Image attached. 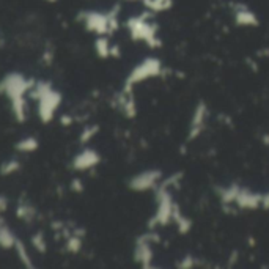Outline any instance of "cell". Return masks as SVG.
Here are the masks:
<instances>
[{"label": "cell", "instance_id": "obj_1", "mask_svg": "<svg viewBox=\"0 0 269 269\" xmlns=\"http://www.w3.org/2000/svg\"><path fill=\"white\" fill-rule=\"evenodd\" d=\"M30 98L38 102V117L41 123L47 124L54 120L58 107L61 106L63 96L47 81H36L33 88L29 92Z\"/></svg>", "mask_w": 269, "mask_h": 269}, {"label": "cell", "instance_id": "obj_2", "mask_svg": "<svg viewBox=\"0 0 269 269\" xmlns=\"http://www.w3.org/2000/svg\"><path fill=\"white\" fill-rule=\"evenodd\" d=\"M35 84H36L35 79L25 78L21 73H8L0 81V95L7 96L8 101L22 98L30 92Z\"/></svg>", "mask_w": 269, "mask_h": 269}, {"label": "cell", "instance_id": "obj_3", "mask_svg": "<svg viewBox=\"0 0 269 269\" xmlns=\"http://www.w3.org/2000/svg\"><path fill=\"white\" fill-rule=\"evenodd\" d=\"M99 155L92 150V148H84L81 153H78L74 158H73V169L78 170V172H87L90 169H93L95 165L99 164Z\"/></svg>", "mask_w": 269, "mask_h": 269}, {"label": "cell", "instance_id": "obj_4", "mask_svg": "<svg viewBox=\"0 0 269 269\" xmlns=\"http://www.w3.org/2000/svg\"><path fill=\"white\" fill-rule=\"evenodd\" d=\"M85 25L90 32H95L98 35H102L107 32V27H109V22L104 16L101 15H88L87 19H85Z\"/></svg>", "mask_w": 269, "mask_h": 269}, {"label": "cell", "instance_id": "obj_5", "mask_svg": "<svg viewBox=\"0 0 269 269\" xmlns=\"http://www.w3.org/2000/svg\"><path fill=\"white\" fill-rule=\"evenodd\" d=\"M10 107H11L13 117H15V120L18 123H24L25 120H27V102H25V96L11 99Z\"/></svg>", "mask_w": 269, "mask_h": 269}, {"label": "cell", "instance_id": "obj_6", "mask_svg": "<svg viewBox=\"0 0 269 269\" xmlns=\"http://www.w3.org/2000/svg\"><path fill=\"white\" fill-rule=\"evenodd\" d=\"M16 235L15 232L7 225L4 224L0 227V247L5 249V250H10V249H15V244H16Z\"/></svg>", "mask_w": 269, "mask_h": 269}, {"label": "cell", "instance_id": "obj_7", "mask_svg": "<svg viewBox=\"0 0 269 269\" xmlns=\"http://www.w3.org/2000/svg\"><path fill=\"white\" fill-rule=\"evenodd\" d=\"M15 252H16V255H18V258H19V261H21L22 266H25L27 269H33V267H35L33 260H32V257H30V252H29L27 246H25L19 238H18L16 244H15Z\"/></svg>", "mask_w": 269, "mask_h": 269}, {"label": "cell", "instance_id": "obj_8", "mask_svg": "<svg viewBox=\"0 0 269 269\" xmlns=\"http://www.w3.org/2000/svg\"><path fill=\"white\" fill-rule=\"evenodd\" d=\"M35 216H36L35 207H32V205L27 203V201H19L18 208H16V217H18V219L30 224L35 219Z\"/></svg>", "mask_w": 269, "mask_h": 269}, {"label": "cell", "instance_id": "obj_9", "mask_svg": "<svg viewBox=\"0 0 269 269\" xmlns=\"http://www.w3.org/2000/svg\"><path fill=\"white\" fill-rule=\"evenodd\" d=\"M15 148L19 153H33L40 148V142H38V139L33 137V136L22 137L21 140H18V142L15 144Z\"/></svg>", "mask_w": 269, "mask_h": 269}, {"label": "cell", "instance_id": "obj_10", "mask_svg": "<svg viewBox=\"0 0 269 269\" xmlns=\"http://www.w3.org/2000/svg\"><path fill=\"white\" fill-rule=\"evenodd\" d=\"M21 170V162L18 159H8L0 164V175L2 176H11Z\"/></svg>", "mask_w": 269, "mask_h": 269}, {"label": "cell", "instance_id": "obj_11", "mask_svg": "<svg viewBox=\"0 0 269 269\" xmlns=\"http://www.w3.org/2000/svg\"><path fill=\"white\" fill-rule=\"evenodd\" d=\"M95 50H96V55L99 58H107L110 57V44L109 40L104 36H99L98 40L95 41Z\"/></svg>", "mask_w": 269, "mask_h": 269}, {"label": "cell", "instance_id": "obj_12", "mask_svg": "<svg viewBox=\"0 0 269 269\" xmlns=\"http://www.w3.org/2000/svg\"><path fill=\"white\" fill-rule=\"evenodd\" d=\"M30 242H32V247L38 253H46V250H47V241H46L43 232H36L35 235H32Z\"/></svg>", "mask_w": 269, "mask_h": 269}, {"label": "cell", "instance_id": "obj_13", "mask_svg": "<svg viewBox=\"0 0 269 269\" xmlns=\"http://www.w3.org/2000/svg\"><path fill=\"white\" fill-rule=\"evenodd\" d=\"M65 249L66 252L70 253H79L81 249H82V238L78 236V235H70L66 238V242H65Z\"/></svg>", "mask_w": 269, "mask_h": 269}, {"label": "cell", "instance_id": "obj_14", "mask_svg": "<svg viewBox=\"0 0 269 269\" xmlns=\"http://www.w3.org/2000/svg\"><path fill=\"white\" fill-rule=\"evenodd\" d=\"M98 132H99V126H98V124H87V126L84 127V131L81 132L79 142H81L82 145L88 144L90 140H92Z\"/></svg>", "mask_w": 269, "mask_h": 269}, {"label": "cell", "instance_id": "obj_15", "mask_svg": "<svg viewBox=\"0 0 269 269\" xmlns=\"http://www.w3.org/2000/svg\"><path fill=\"white\" fill-rule=\"evenodd\" d=\"M54 57H55V49H54L52 46H47V47L44 49V52H43V61H44V65H52Z\"/></svg>", "mask_w": 269, "mask_h": 269}, {"label": "cell", "instance_id": "obj_16", "mask_svg": "<svg viewBox=\"0 0 269 269\" xmlns=\"http://www.w3.org/2000/svg\"><path fill=\"white\" fill-rule=\"evenodd\" d=\"M70 189L73 192H76V194H81V192H84V181H82L79 176L73 178L71 183H70Z\"/></svg>", "mask_w": 269, "mask_h": 269}, {"label": "cell", "instance_id": "obj_17", "mask_svg": "<svg viewBox=\"0 0 269 269\" xmlns=\"http://www.w3.org/2000/svg\"><path fill=\"white\" fill-rule=\"evenodd\" d=\"M73 123H74V117H73V115H70V113H61V117H60V124H61V126L68 127V126H71Z\"/></svg>", "mask_w": 269, "mask_h": 269}, {"label": "cell", "instance_id": "obj_18", "mask_svg": "<svg viewBox=\"0 0 269 269\" xmlns=\"http://www.w3.org/2000/svg\"><path fill=\"white\" fill-rule=\"evenodd\" d=\"M7 208H8V198L0 194V216L7 211Z\"/></svg>", "mask_w": 269, "mask_h": 269}, {"label": "cell", "instance_id": "obj_19", "mask_svg": "<svg viewBox=\"0 0 269 269\" xmlns=\"http://www.w3.org/2000/svg\"><path fill=\"white\" fill-rule=\"evenodd\" d=\"M61 228H63V222H60V221H54L52 222V230H55V232H57V230H60V232H61Z\"/></svg>", "mask_w": 269, "mask_h": 269}, {"label": "cell", "instance_id": "obj_20", "mask_svg": "<svg viewBox=\"0 0 269 269\" xmlns=\"http://www.w3.org/2000/svg\"><path fill=\"white\" fill-rule=\"evenodd\" d=\"M73 233H74V235H78V236H81V238H82V236L85 235V230H84V228H81V227H78V228H74V232H73Z\"/></svg>", "mask_w": 269, "mask_h": 269}, {"label": "cell", "instance_id": "obj_21", "mask_svg": "<svg viewBox=\"0 0 269 269\" xmlns=\"http://www.w3.org/2000/svg\"><path fill=\"white\" fill-rule=\"evenodd\" d=\"M50 2H54V0H50Z\"/></svg>", "mask_w": 269, "mask_h": 269}]
</instances>
